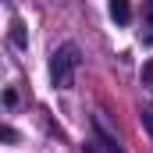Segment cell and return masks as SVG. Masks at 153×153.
<instances>
[{
  "mask_svg": "<svg viewBox=\"0 0 153 153\" xmlns=\"http://www.w3.org/2000/svg\"><path fill=\"white\" fill-rule=\"evenodd\" d=\"M111 18L114 25H132V0H111Z\"/></svg>",
  "mask_w": 153,
  "mask_h": 153,
  "instance_id": "7a4b0ae2",
  "label": "cell"
},
{
  "mask_svg": "<svg viewBox=\"0 0 153 153\" xmlns=\"http://www.w3.org/2000/svg\"><path fill=\"white\" fill-rule=\"evenodd\" d=\"M75 71H78V46L75 43H64L50 57V82L57 89H71L75 85Z\"/></svg>",
  "mask_w": 153,
  "mask_h": 153,
  "instance_id": "6da1fadb",
  "label": "cell"
},
{
  "mask_svg": "<svg viewBox=\"0 0 153 153\" xmlns=\"http://www.w3.org/2000/svg\"><path fill=\"white\" fill-rule=\"evenodd\" d=\"M143 85H153V57L143 64Z\"/></svg>",
  "mask_w": 153,
  "mask_h": 153,
  "instance_id": "277c9868",
  "label": "cell"
},
{
  "mask_svg": "<svg viewBox=\"0 0 153 153\" xmlns=\"http://www.w3.org/2000/svg\"><path fill=\"white\" fill-rule=\"evenodd\" d=\"M146 14H150V25H153V0L146 4Z\"/></svg>",
  "mask_w": 153,
  "mask_h": 153,
  "instance_id": "ba28073f",
  "label": "cell"
},
{
  "mask_svg": "<svg viewBox=\"0 0 153 153\" xmlns=\"http://www.w3.org/2000/svg\"><path fill=\"white\" fill-rule=\"evenodd\" d=\"M4 103H7V107H14V103H18V93H14V89H7V93H4Z\"/></svg>",
  "mask_w": 153,
  "mask_h": 153,
  "instance_id": "52a82bcc",
  "label": "cell"
},
{
  "mask_svg": "<svg viewBox=\"0 0 153 153\" xmlns=\"http://www.w3.org/2000/svg\"><path fill=\"white\" fill-rule=\"evenodd\" d=\"M7 36H11V43H14L18 50H25V46H29V32H25V25H22L18 18L11 22V29H7Z\"/></svg>",
  "mask_w": 153,
  "mask_h": 153,
  "instance_id": "3957f363",
  "label": "cell"
},
{
  "mask_svg": "<svg viewBox=\"0 0 153 153\" xmlns=\"http://www.w3.org/2000/svg\"><path fill=\"white\" fill-rule=\"evenodd\" d=\"M0 139H4V143H14L18 135H14V128H11V125H4V128H0Z\"/></svg>",
  "mask_w": 153,
  "mask_h": 153,
  "instance_id": "8992f818",
  "label": "cell"
},
{
  "mask_svg": "<svg viewBox=\"0 0 153 153\" xmlns=\"http://www.w3.org/2000/svg\"><path fill=\"white\" fill-rule=\"evenodd\" d=\"M143 128L150 132V139H153V111H143Z\"/></svg>",
  "mask_w": 153,
  "mask_h": 153,
  "instance_id": "5b68a950",
  "label": "cell"
}]
</instances>
